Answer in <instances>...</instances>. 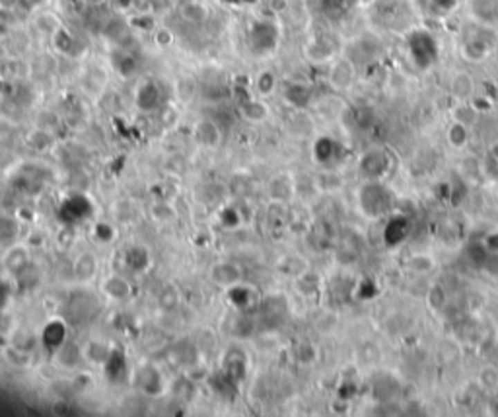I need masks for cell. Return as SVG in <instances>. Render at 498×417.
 Returning <instances> with one entry per match:
<instances>
[{
  "label": "cell",
  "instance_id": "7",
  "mask_svg": "<svg viewBox=\"0 0 498 417\" xmlns=\"http://www.w3.org/2000/svg\"><path fill=\"white\" fill-rule=\"evenodd\" d=\"M239 115L249 123H261L269 117V107L263 100L248 98L239 104Z\"/></svg>",
  "mask_w": 498,
  "mask_h": 417
},
{
  "label": "cell",
  "instance_id": "6",
  "mask_svg": "<svg viewBox=\"0 0 498 417\" xmlns=\"http://www.w3.org/2000/svg\"><path fill=\"white\" fill-rule=\"evenodd\" d=\"M195 139L201 146L205 148H216L222 143V131L210 119H201L195 125Z\"/></svg>",
  "mask_w": 498,
  "mask_h": 417
},
{
  "label": "cell",
  "instance_id": "13",
  "mask_svg": "<svg viewBox=\"0 0 498 417\" xmlns=\"http://www.w3.org/2000/svg\"><path fill=\"white\" fill-rule=\"evenodd\" d=\"M181 16H183V20L189 21V24H203V21H207L208 18V10L205 4H201V2H187L181 6Z\"/></svg>",
  "mask_w": 498,
  "mask_h": 417
},
{
  "label": "cell",
  "instance_id": "1",
  "mask_svg": "<svg viewBox=\"0 0 498 417\" xmlns=\"http://www.w3.org/2000/svg\"><path fill=\"white\" fill-rule=\"evenodd\" d=\"M279 43V30L269 20L255 21L249 30V45L255 55H269L277 49Z\"/></svg>",
  "mask_w": 498,
  "mask_h": 417
},
{
  "label": "cell",
  "instance_id": "21",
  "mask_svg": "<svg viewBox=\"0 0 498 417\" xmlns=\"http://www.w3.org/2000/svg\"><path fill=\"white\" fill-rule=\"evenodd\" d=\"M479 382L485 390H497L498 388V371L492 365H487L479 373Z\"/></svg>",
  "mask_w": 498,
  "mask_h": 417
},
{
  "label": "cell",
  "instance_id": "18",
  "mask_svg": "<svg viewBox=\"0 0 498 417\" xmlns=\"http://www.w3.org/2000/svg\"><path fill=\"white\" fill-rule=\"evenodd\" d=\"M228 294L230 299H232V303L239 306V308H246V306L253 303V291L249 289L248 285L236 283V285L228 287Z\"/></svg>",
  "mask_w": 498,
  "mask_h": 417
},
{
  "label": "cell",
  "instance_id": "17",
  "mask_svg": "<svg viewBox=\"0 0 498 417\" xmlns=\"http://www.w3.org/2000/svg\"><path fill=\"white\" fill-rule=\"evenodd\" d=\"M284 96H286V102H290L294 107H304L310 102V88L304 84H290Z\"/></svg>",
  "mask_w": 498,
  "mask_h": 417
},
{
  "label": "cell",
  "instance_id": "3",
  "mask_svg": "<svg viewBox=\"0 0 498 417\" xmlns=\"http://www.w3.org/2000/svg\"><path fill=\"white\" fill-rule=\"evenodd\" d=\"M135 102L142 112H154L162 104V88L154 80H145L136 88Z\"/></svg>",
  "mask_w": 498,
  "mask_h": 417
},
{
  "label": "cell",
  "instance_id": "19",
  "mask_svg": "<svg viewBox=\"0 0 498 417\" xmlns=\"http://www.w3.org/2000/svg\"><path fill=\"white\" fill-rule=\"evenodd\" d=\"M113 64L115 69L121 73V76H131V74L136 71V59L131 55V53L119 51L113 57Z\"/></svg>",
  "mask_w": 498,
  "mask_h": 417
},
{
  "label": "cell",
  "instance_id": "26",
  "mask_svg": "<svg viewBox=\"0 0 498 417\" xmlns=\"http://www.w3.org/2000/svg\"><path fill=\"white\" fill-rule=\"evenodd\" d=\"M95 236H98V240L100 242H111L115 238V229L111 227V224H105V222H102V224H98L95 227Z\"/></svg>",
  "mask_w": 498,
  "mask_h": 417
},
{
  "label": "cell",
  "instance_id": "10",
  "mask_svg": "<svg viewBox=\"0 0 498 417\" xmlns=\"http://www.w3.org/2000/svg\"><path fill=\"white\" fill-rule=\"evenodd\" d=\"M28 261H30V254L28 250L24 248V246H14L10 250L6 251V256H4V267L12 273H20L26 265H28Z\"/></svg>",
  "mask_w": 498,
  "mask_h": 417
},
{
  "label": "cell",
  "instance_id": "8",
  "mask_svg": "<svg viewBox=\"0 0 498 417\" xmlns=\"http://www.w3.org/2000/svg\"><path fill=\"white\" fill-rule=\"evenodd\" d=\"M212 281L228 289L236 283H241V269L236 263H218L212 269Z\"/></svg>",
  "mask_w": 498,
  "mask_h": 417
},
{
  "label": "cell",
  "instance_id": "12",
  "mask_svg": "<svg viewBox=\"0 0 498 417\" xmlns=\"http://www.w3.org/2000/svg\"><path fill=\"white\" fill-rule=\"evenodd\" d=\"M98 269V261L92 254H82L78 260L74 261V273L80 281H90Z\"/></svg>",
  "mask_w": 498,
  "mask_h": 417
},
{
  "label": "cell",
  "instance_id": "24",
  "mask_svg": "<svg viewBox=\"0 0 498 417\" xmlns=\"http://www.w3.org/2000/svg\"><path fill=\"white\" fill-rule=\"evenodd\" d=\"M298 357H300V361L304 365H311L317 359V349L311 344H302L298 347Z\"/></svg>",
  "mask_w": 498,
  "mask_h": 417
},
{
  "label": "cell",
  "instance_id": "30",
  "mask_svg": "<svg viewBox=\"0 0 498 417\" xmlns=\"http://www.w3.org/2000/svg\"><path fill=\"white\" fill-rule=\"evenodd\" d=\"M86 4H90V6H98V4H102L104 0H84Z\"/></svg>",
  "mask_w": 498,
  "mask_h": 417
},
{
  "label": "cell",
  "instance_id": "28",
  "mask_svg": "<svg viewBox=\"0 0 498 417\" xmlns=\"http://www.w3.org/2000/svg\"><path fill=\"white\" fill-rule=\"evenodd\" d=\"M18 4H20V8H24V10H35V8H39L43 4V0H18Z\"/></svg>",
  "mask_w": 498,
  "mask_h": 417
},
{
  "label": "cell",
  "instance_id": "29",
  "mask_svg": "<svg viewBox=\"0 0 498 417\" xmlns=\"http://www.w3.org/2000/svg\"><path fill=\"white\" fill-rule=\"evenodd\" d=\"M172 39H174V37H172V33L167 32V30H160V32L156 33V42H158V45H169Z\"/></svg>",
  "mask_w": 498,
  "mask_h": 417
},
{
  "label": "cell",
  "instance_id": "22",
  "mask_svg": "<svg viewBox=\"0 0 498 417\" xmlns=\"http://www.w3.org/2000/svg\"><path fill=\"white\" fill-rule=\"evenodd\" d=\"M152 217L158 222H162V224H169L172 220L176 219V211L169 207L167 203H154L152 205Z\"/></svg>",
  "mask_w": 498,
  "mask_h": 417
},
{
  "label": "cell",
  "instance_id": "27",
  "mask_svg": "<svg viewBox=\"0 0 498 417\" xmlns=\"http://www.w3.org/2000/svg\"><path fill=\"white\" fill-rule=\"evenodd\" d=\"M10 24H12V16L8 14V10L0 8V37L8 35V32H10Z\"/></svg>",
  "mask_w": 498,
  "mask_h": 417
},
{
  "label": "cell",
  "instance_id": "2",
  "mask_svg": "<svg viewBox=\"0 0 498 417\" xmlns=\"http://www.w3.org/2000/svg\"><path fill=\"white\" fill-rule=\"evenodd\" d=\"M387 191L378 184H368L360 191V205L368 217H380L387 207Z\"/></svg>",
  "mask_w": 498,
  "mask_h": 417
},
{
  "label": "cell",
  "instance_id": "20",
  "mask_svg": "<svg viewBox=\"0 0 498 417\" xmlns=\"http://www.w3.org/2000/svg\"><path fill=\"white\" fill-rule=\"evenodd\" d=\"M127 263H129V267H133V272H142L148 265V251L136 246L127 254Z\"/></svg>",
  "mask_w": 498,
  "mask_h": 417
},
{
  "label": "cell",
  "instance_id": "31",
  "mask_svg": "<svg viewBox=\"0 0 498 417\" xmlns=\"http://www.w3.org/2000/svg\"><path fill=\"white\" fill-rule=\"evenodd\" d=\"M117 2H119V4H121L123 8H127V6H129V4H131L133 0H117Z\"/></svg>",
  "mask_w": 498,
  "mask_h": 417
},
{
  "label": "cell",
  "instance_id": "25",
  "mask_svg": "<svg viewBox=\"0 0 498 417\" xmlns=\"http://www.w3.org/2000/svg\"><path fill=\"white\" fill-rule=\"evenodd\" d=\"M428 303H430V306H432L434 310H440V308L446 304V292H444V289H442V287H434V289L430 291V294H428Z\"/></svg>",
  "mask_w": 498,
  "mask_h": 417
},
{
  "label": "cell",
  "instance_id": "16",
  "mask_svg": "<svg viewBox=\"0 0 498 417\" xmlns=\"http://www.w3.org/2000/svg\"><path fill=\"white\" fill-rule=\"evenodd\" d=\"M253 88H255V92L261 96V98H267L275 92V88H277V76L275 73H270V71H263L255 76V82H253Z\"/></svg>",
  "mask_w": 498,
  "mask_h": 417
},
{
  "label": "cell",
  "instance_id": "32",
  "mask_svg": "<svg viewBox=\"0 0 498 417\" xmlns=\"http://www.w3.org/2000/svg\"><path fill=\"white\" fill-rule=\"evenodd\" d=\"M360 2H362V4H370L372 0H360Z\"/></svg>",
  "mask_w": 498,
  "mask_h": 417
},
{
  "label": "cell",
  "instance_id": "4",
  "mask_svg": "<svg viewBox=\"0 0 498 417\" xmlns=\"http://www.w3.org/2000/svg\"><path fill=\"white\" fill-rule=\"evenodd\" d=\"M354 76H356L354 64L349 59H339L329 71V84L337 90H347L353 86Z\"/></svg>",
  "mask_w": 498,
  "mask_h": 417
},
{
  "label": "cell",
  "instance_id": "5",
  "mask_svg": "<svg viewBox=\"0 0 498 417\" xmlns=\"http://www.w3.org/2000/svg\"><path fill=\"white\" fill-rule=\"evenodd\" d=\"M450 94L454 96L456 102H471L475 96V80L465 71H459L450 80Z\"/></svg>",
  "mask_w": 498,
  "mask_h": 417
},
{
  "label": "cell",
  "instance_id": "15",
  "mask_svg": "<svg viewBox=\"0 0 498 417\" xmlns=\"http://www.w3.org/2000/svg\"><path fill=\"white\" fill-rule=\"evenodd\" d=\"M448 143L450 146H454V148H463L467 145V141H469V127L463 125V123H459V121H454L452 125L448 127Z\"/></svg>",
  "mask_w": 498,
  "mask_h": 417
},
{
  "label": "cell",
  "instance_id": "11",
  "mask_svg": "<svg viewBox=\"0 0 498 417\" xmlns=\"http://www.w3.org/2000/svg\"><path fill=\"white\" fill-rule=\"evenodd\" d=\"M104 291L107 296H111L113 301H127L131 296V285L124 281L123 277H109L104 283Z\"/></svg>",
  "mask_w": 498,
  "mask_h": 417
},
{
  "label": "cell",
  "instance_id": "23",
  "mask_svg": "<svg viewBox=\"0 0 498 417\" xmlns=\"http://www.w3.org/2000/svg\"><path fill=\"white\" fill-rule=\"evenodd\" d=\"M411 269L416 273H428L432 272V267H434V260L430 258V256H425V254H421V256H415L413 260H411Z\"/></svg>",
  "mask_w": 498,
  "mask_h": 417
},
{
  "label": "cell",
  "instance_id": "9",
  "mask_svg": "<svg viewBox=\"0 0 498 417\" xmlns=\"http://www.w3.org/2000/svg\"><path fill=\"white\" fill-rule=\"evenodd\" d=\"M360 170L368 177H380L387 170V158L384 157L382 150H370L362 157Z\"/></svg>",
  "mask_w": 498,
  "mask_h": 417
},
{
  "label": "cell",
  "instance_id": "14",
  "mask_svg": "<svg viewBox=\"0 0 498 417\" xmlns=\"http://www.w3.org/2000/svg\"><path fill=\"white\" fill-rule=\"evenodd\" d=\"M452 115H454V121H459L463 125L471 127L477 121L479 109L473 104H469V102H457Z\"/></svg>",
  "mask_w": 498,
  "mask_h": 417
}]
</instances>
